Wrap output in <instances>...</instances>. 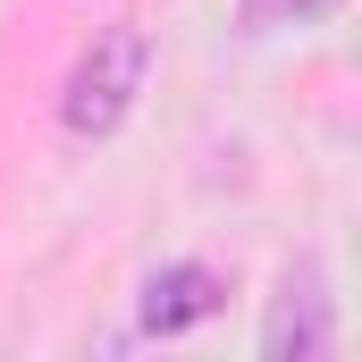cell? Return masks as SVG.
Here are the masks:
<instances>
[{"instance_id": "obj_2", "label": "cell", "mask_w": 362, "mask_h": 362, "mask_svg": "<svg viewBox=\"0 0 362 362\" xmlns=\"http://www.w3.org/2000/svg\"><path fill=\"white\" fill-rule=\"evenodd\" d=\"M262 354L270 362H320L329 354V295H320V270H295L270 303V329H262Z\"/></svg>"}, {"instance_id": "obj_3", "label": "cell", "mask_w": 362, "mask_h": 362, "mask_svg": "<svg viewBox=\"0 0 362 362\" xmlns=\"http://www.w3.org/2000/svg\"><path fill=\"white\" fill-rule=\"evenodd\" d=\"M219 278L202 270V262H169V270L144 278V329L152 337H177V329H194V320H211L219 312Z\"/></svg>"}, {"instance_id": "obj_4", "label": "cell", "mask_w": 362, "mask_h": 362, "mask_svg": "<svg viewBox=\"0 0 362 362\" xmlns=\"http://www.w3.org/2000/svg\"><path fill=\"white\" fill-rule=\"evenodd\" d=\"M337 0H245V25H303V17H329Z\"/></svg>"}, {"instance_id": "obj_1", "label": "cell", "mask_w": 362, "mask_h": 362, "mask_svg": "<svg viewBox=\"0 0 362 362\" xmlns=\"http://www.w3.org/2000/svg\"><path fill=\"white\" fill-rule=\"evenodd\" d=\"M144 68H152V42H144V25H110V34H93V51L68 68V93H59V118H68V135H110V127L135 110Z\"/></svg>"}]
</instances>
